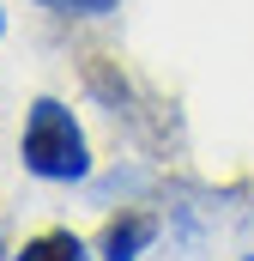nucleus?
I'll use <instances>...</instances> for the list:
<instances>
[{
    "mask_svg": "<svg viewBox=\"0 0 254 261\" xmlns=\"http://www.w3.org/2000/svg\"><path fill=\"white\" fill-rule=\"evenodd\" d=\"M37 6H49V12H79V18H103V12H115L121 0H37Z\"/></svg>",
    "mask_w": 254,
    "mask_h": 261,
    "instance_id": "20e7f679",
    "label": "nucleus"
},
{
    "mask_svg": "<svg viewBox=\"0 0 254 261\" xmlns=\"http://www.w3.org/2000/svg\"><path fill=\"white\" fill-rule=\"evenodd\" d=\"M24 170L43 176V182H79L91 170V152H85V134L73 122L61 97H37L30 116H24Z\"/></svg>",
    "mask_w": 254,
    "mask_h": 261,
    "instance_id": "f257e3e1",
    "label": "nucleus"
},
{
    "mask_svg": "<svg viewBox=\"0 0 254 261\" xmlns=\"http://www.w3.org/2000/svg\"><path fill=\"white\" fill-rule=\"evenodd\" d=\"M0 31H6V12H0Z\"/></svg>",
    "mask_w": 254,
    "mask_h": 261,
    "instance_id": "39448f33",
    "label": "nucleus"
},
{
    "mask_svg": "<svg viewBox=\"0 0 254 261\" xmlns=\"http://www.w3.org/2000/svg\"><path fill=\"white\" fill-rule=\"evenodd\" d=\"M12 261H85V243L73 231H43V237H30Z\"/></svg>",
    "mask_w": 254,
    "mask_h": 261,
    "instance_id": "7ed1b4c3",
    "label": "nucleus"
},
{
    "mask_svg": "<svg viewBox=\"0 0 254 261\" xmlns=\"http://www.w3.org/2000/svg\"><path fill=\"white\" fill-rule=\"evenodd\" d=\"M157 237V225L151 219H115L109 231H103V261H139V249Z\"/></svg>",
    "mask_w": 254,
    "mask_h": 261,
    "instance_id": "f03ea898",
    "label": "nucleus"
}]
</instances>
